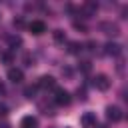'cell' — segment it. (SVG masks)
<instances>
[{
  "mask_svg": "<svg viewBox=\"0 0 128 128\" xmlns=\"http://www.w3.org/2000/svg\"><path fill=\"white\" fill-rule=\"evenodd\" d=\"M92 86H94L96 90H100V92H106V90L110 88V78H108L106 74H96V76L92 78Z\"/></svg>",
  "mask_w": 128,
  "mask_h": 128,
  "instance_id": "cell-1",
  "label": "cell"
},
{
  "mask_svg": "<svg viewBox=\"0 0 128 128\" xmlns=\"http://www.w3.org/2000/svg\"><path fill=\"white\" fill-rule=\"evenodd\" d=\"M70 92H66L64 88H56V92H54V104L56 106H68L70 104Z\"/></svg>",
  "mask_w": 128,
  "mask_h": 128,
  "instance_id": "cell-2",
  "label": "cell"
},
{
  "mask_svg": "<svg viewBox=\"0 0 128 128\" xmlns=\"http://www.w3.org/2000/svg\"><path fill=\"white\" fill-rule=\"evenodd\" d=\"M100 30H102L106 36H118V34H120V26H118L116 22H110V20L100 22Z\"/></svg>",
  "mask_w": 128,
  "mask_h": 128,
  "instance_id": "cell-3",
  "label": "cell"
},
{
  "mask_svg": "<svg viewBox=\"0 0 128 128\" xmlns=\"http://www.w3.org/2000/svg\"><path fill=\"white\" fill-rule=\"evenodd\" d=\"M96 10H98V4H96V2H84L78 12L82 14V18H92V16L96 14Z\"/></svg>",
  "mask_w": 128,
  "mask_h": 128,
  "instance_id": "cell-4",
  "label": "cell"
},
{
  "mask_svg": "<svg viewBox=\"0 0 128 128\" xmlns=\"http://www.w3.org/2000/svg\"><path fill=\"white\" fill-rule=\"evenodd\" d=\"M106 118H108L110 122H120V120L124 118V114H122V110H120L118 106H108V108H106Z\"/></svg>",
  "mask_w": 128,
  "mask_h": 128,
  "instance_id": "cell-5",
  "label": "cell"
},
{
  "mask_svg": "<svg viewBox=\"0 0 128 128\" xmlns=\"http://www.w3.org/2000/svg\"><path fill=\"white\" fill-rule=\"evenodd\" d=\"M36 86L38 88H44V90H52V88H56V80H54V76L44 74V76H40V80H38Z\"/></svg>",
  "mask_w": 128,
  "mask_h": 128,
  "instance_id": "cell-6",
  "label": "cell"
},
{
  "mask_svg": "<svg viewBox=\"0 0 128 128\" xmlns=\"http://www.w3.org/2000/svg\"><path fill=\"white\" fill-rule=\"evenodd\" d=\"M28 30H30L34 36H40V34L46 32V24H44L42 20H32V22L28 24Z\"/></svg>",
  "mask_w": 128,
  "mask_h": 128,
  "instance_id": "cell-7",
  "label": "cell"
},
{
  "mask_svg": "<svg viewBox=\"0 0 128 128\" xmlns=\"http://www.w3.org/2000/svg\"><path fill=\"white\" fill-rule=\"evenodd\" d=\"M122 52V46L118 44V42H108L106 46H104V54L106 56H118Z\"/></svg>",
  "mask_w": 128,
  "mask_h": 128,
  "instance_id": "cell-8",
  "label": "cell"
},
{
  "mask_svg": "<svg viewBox=\"0 0 128 128\" xmlns=\"http://www.w3.org/2000/svg\"><path fill=\"white\" fill-rule=\"evenodd\" d=\"M80 124H82L84 128H92V126H96V116H94L92 112H84V114L80 116Z\"/></svg>",
  "mask_w": 128,
  "mask_h": 128,
  "instance_id": "cell-9",
  "label": "cell"
},
{
  "mask_svg": "<svg viewBox=\"0 0 128 128\" xmlns=\"http://www.w3.org/2000/svg\"><path fill=\"white\" fill-rule=\"evenodd\" d=\"M8 80L14 82V84H18V82L24 80V72H22L20 68H10V70H8Z\"/></svg>",
  "mask_w": 128,
  "mask_h": 128,
  "instance_id": "cell-10",
  "label": "cell"
},
{
  "mask_svg": "<svg viewBox=\"0 0 128 128\" xmlns=\"http://www.w3.org/2000/svg\"><path fill=\"white\" fill-rule=\"evenodd\" d=\"M20 128H38V120L34 116H24L20 120Z\"/></svg>",
  "mask_w": 128,
  "mask_h": 128,
  "instance_id": "cell-11",
  "label": "cell"
},
{
  "mask_svg": "<svg viewBox=\"0 0 128 128\" xmlns=\"http://www.w3.org/2000/svg\"><path fill=\"white\" fill-rule=\"evenodd\" d=\"M68 52L70 54H80L82 52V44L80 42H70L68 44Z\"/></svg>",
  "mask_w": 128,
  "mask_h": 128,
  "instance_id": "cell-12",
  "label": "cell"
},
{
  "mask_svg": "<svg viewBox=\"0 0 128 128\" xmlns=\"http://www.w3.org/2000/svg\"><path fill=\"white\" fill-rule=\"evenodd\" d=\"M36 90H38V86H36V84H30V86L24 88V96H26V98H34V96H36Z\"/></svg>",
  "mask_w": 128,
  "mask_h": 128,
  "instance_id": "cell-13",
  "label": "cell"
},
{
  "mask_svg": "<svg viewBox=\"0 0 128 128\" xmlns=\"http://www.w3.org/2000/svg\"><path fill=\"white\" fill-rule=\"evenodd\" d=\"M6 40H8V44H10L12 48H16V46H20V44H22V38H20V36H16V34H14V36H6Z\"/></svg>",
  "mask_w": 128,
  "mask_h": 128,
  "instance_id": "cell-14",
  "label": "cell"
},
{
  "mask_svg": "<svg viewBox=\"0 0 128 128\" xmlns=\"http://www.w3.org/2000/svg\"><path fill=\"white\" fill-rule=\"evenodd\" d=\"M54 40L62 44V42H66V34H64L62 30H54Z\"/></svg>",
  "mask_w": 128,
  "mask_h": 128,
  "instance_id": "cell-15",
  "label": "cell"
},
{
  "mask_svg": "<svg viewBox=\"0 0 128 128\" xmlns=\"http://www.w3.org/2000/svg\"><path fill=\"white\" fill-rule=\"evenodd\" d=\"M80 70H82V72H90V62H88V60L80 62Z\"/></svg>",
  "mask_w": 128,
  "mask_h": 128,
  "instance_id": "cell-16",
  "label": "cell"
},
{
  "mask_svg": "<svg viewBox=\"0 0 128 128\" xmlns=\"http://www.w3.org/2000/svg\"><path fill=\"white\" fill-rule=\"evenodd\" d=\"M86 46H88V50H90V52H96V48H98V44H96L94 40H90V42H88Z\"/></svg>",
  "mask_w": 128,
  "mask_h": 128,
  "instance_id": "cell-17",
  "label": "cell"
},
{
  "mask_svg": "<svg viewBox=\"0 0 128 128\" xmlns=\"http://www.w3.org/2000/svg\"><path fill=\"white\" fill-rule=\"evenodd\" d=\"M0 56H2V60H4L6 64H10V62H12V54H8V52H4V54H0Z\"/></svg>",
  "mask_w": 128,
  "mask_h": 128,
  "instance_id": "cell-18",
  "label": "cell"
},
{
  "mask_svg": "<svg viewBox=\"0 0 128 128\" xmlns=\"http://www.w3.org/2000/svg\"><path fill=\"white\" fill-rule=\"evenodd\" d=\"M24 62H26V66H32V64H34V58H32L30 54H24Z\"/></svg>",
  "mask_w": 128,
  "mask_h": 128,
  "instance_id": "cell-19",
  "label": "cell"
},
{
  "mask_svg": "<svg viewBox=\"0 0 128 128\" xmlns=\"http://www.w3.org/2000/svg\"><path fill=\"white\" fill-rule=\"evenodd\" d=\"M76 94H78V98H80V100H86V90H84V88H78V92H76Z\"/></svg>",
  "mask_w": 128,
  "mask_h": 128,
  "instance_id": "cell-20",
  "label": "cell"
},
{
  "mask_svg": "<svg viewBox=\"0 0 128 128\" xmlns=\"http://www.w3.org/2000/svg\"><path fill=\"white\" fill-rule=\"evenodd\" d=\"M14 26H16V28H24V20H22V18H16V20H14Z\"/></svg>",
  "mask_w": 128,
  "mask_h": 128,
  "instance_id": "cell-21",
  "label": "cell"
},
{
  "mask_svg": "<svg viewBox=\"0 0 128 128\" xmlns=\"http://www.w3.org/2000/svg\"><path fill=\"white\" fill-rule=\"evenodd\" d=\"M74 26H76L78 30H82V32H86V26H84L82 22H74Z\"/></svg>",
  "mask_w": 128,
  "mask_h": 128,
  "instance_id": "cell-22",
  "label": "cell"
},
{
  "mask_svg": "<svg viewBox=\"0 0 128 128\" xmlns=\"http://www.w3.org/2000/svg\"><path fill=\"white\" fill-rule=\"evenodd\" d=\"M6 114H8V108L4 104H0V116H6Z\"/></svg>",
  "mask_w": 128,
  "mask_h": 128,
  "instance_id": "cell-23",
  "label": "cell"
},
{
  "mask_svg": "<svg viewBox=\"0 0 128 128\" xmlns=\"http://www.w3.org/2000/svg\"><path fill=\"white\" fill-rule=\"evenodd\" d=\"M4 90H6V88H4V84L0 82V94H4Z\"/></svg>",
  "mask_w": 128,
  "mask_h": 128,
  "instance_id": "cell-24",
  "label": "cell"
}]
</instances>
